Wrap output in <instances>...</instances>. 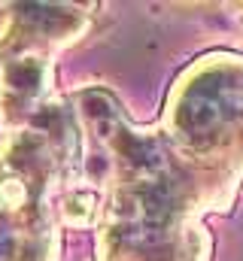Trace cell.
<instances>
[{
	"mask_svg": "<svg viewBox=\"0 0 243 261\" xmlns=\"http://www.w3.org/2000/svg\"><path fill=\"white\" fill-rule=\"evenodd\" d=\"M82 107H85V116L91 119V125L101 130L104 137H116L125 134L119 125V113H116V103L104 94V91H88L82 97Z\"/></svg>",
	"mask_w": 243,
	"mask_h": 261,
	"instance_id": "obj_3",
	"label": "cell"
},
{
	"mask_svg": "<svg viewBox=\"0 0 243 261\" xmlns=\"http://www.w3.org/2000/svg\"><path fill=\"white\" fill-rule=\"evenodd\" d=\"M240 85L225 73L201 76L180 103V128L191 137H207L225 122V116H237L240 107Z\"/></svg>",
	"mask_w": 243,
	"mask_h": 261,
	"instance_id": "obj_1",
	"label": "cell"
},
{
	"mask_svg": "<svg viewBox=\"0 0 243 261\" xmlns=\"http://www.w3.org/2000/svg\"><path fill=\"white\" fill-rule=\"evenodd\" d=\"M174 213V192L167 176L140 182V189L131 195L121 213V234L137 243H155L164 237V228Z\"/></svg>",
	"mask_w": 243,
	"mask_h": 261,
	"instance_id": "obj_2",
	"label": "cell"
}]
</instances>
